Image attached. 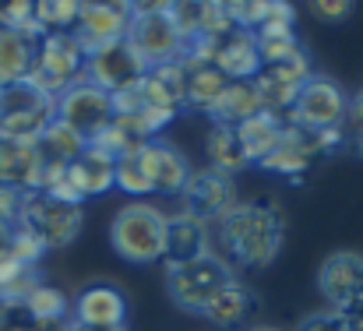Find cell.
I'll return each instance as SVG.
<instances>
[{
  "mask_svg": "<svg viewBox=\"0 0 363 331\" xmlns=\"http://www.w3.org/2000/svg\"><path fill=\"white\" fill-rule=\"evenodd\" d=\"M11 232H14V225H7V222H0V254L7 250V243H11Z\"/></svg>",
  "mask_w": 363,
  "mask_h": 331,
  "instance_id": "f35d334b",
  "label": "cell"
},
{
  "mask_svg": "<svg viewBox=\"0 0 363 331\" xmlns=\"http://www.w3.org/2000/svg\"><path fill=\"white\" fill-rule=\"evenodd\" d=\"M286 215L279 201L257 198L240 201L226 219H219V257L230 268H268L282 254Z\"/></svg>",
  "mask_w": 363,
  "mask_h": 331,
  "instance_id": "6da1fadb",
  "label": "cell"
},
{
  "mask_svg": "<svg viewBox=\"0 0 363 331\" xmlns=\"http://www.w3.org/2000/svg\"><path fill=\"white\" fill-rule=\"evenodd\" d=\"M14 225L35 232L46 250H57V247H67L78 236L82 205H67V201H57L43 191H32V194L21 198V215H18Z\"/></svg>",
  "mask_w": 363,
  "mask_h": 331,
  "instance_id": "ba28073f",
  "label": "cell"
},
{
  "mask_svg": "<svg viewBox=\"0 0 363 331\" xmlns=\"http://www.w3.org/2000/svg\"><path fill=\"white\" fill-rule=\"evenodd\" d=\"M307 11L318 21H346L353 14V0H311Z\"/></svg>",
  "mask_w": 363,
  "mask_h": 331,
  "instance_id": "d590c367",
  "label": "cell"
},
{
  "mask_svg": "<svg viewBox=\"0 0 363 331\" xmlns=\"http://www.w3.org/2000/svg\"><path fill=\"white\" fill-rule=\"evenodd\" d=\"M180 67L187 78V106L198 113H212V106L219 103V96L230 82L205 60H180Z\"/></svg>",
  "mask_w": 363,
  "mask_h": 331,
  "instance_id": "cb8c5ba5",
  "label": "cell"
},
{
  "mask_svg": "<svg viewBox=\"0 0 363 331\" xmlns=\"http://www.w3.org/2000/svg\"><path fill=\"white\" fill-rule=\"evenodd\" d=\"M78 14H82L78 0H39L35 4V25H39L43 35H50V32H74Z\"/></svg>",
  "mask_w": 363,
  "mask_h": 331,
  "instance_id": "4dcf8cb0",
  "label": "cell"
},
{
  "mask_svg": "<svg viewBox=\"0 0 363 331\" xmlns=\"http://www.w3.org/2000/svg\"><path fill=\"white\" fill-rule=\"evenodd\" d=\"M21 310H25L35 325H46V321H64L71 307H67V296H64L60 289L39 282V286L28 293V300L21 303Z\"/></svg>",
  "mask_w": 363,
  "mask_h": 331,
  "instance_id": "f546056e",
  "label": "cell"
},
{
  "mask_svg": "<svg viewBox=\"0 0 363 331\" xmlns=\"http://www.w3.org/2000/svg\"><path fill=\"white\" fill-rule=\"evenodd\" d=\"M257 113H264V106H261V99L254 92V82H230L208 116L219 127H240L243 120H250Z\"/></svg>",
  "mask_w": 363,
  "mask_h": 331,
  "instance_id": "484cf974",
  "label": "cell"
},
{
  "mask_svg": "<svg viewBox=\"0 0 363 331\" xmlns=\"http://www.w3.org/2000/svg\"><path fill=\"white\" fill-rule=\"evenodd\" d=\"M250 314H254V293L233 275V279L212 296V303L205 307L201 318H208V321L219 325V328H233V325H240L243 318H250Z\"/></svg>",
  "mask_w": 363,
  "mask_h": 331,
  "instance_id": "d4e9b609",
  "label": "cell"
},
{
  "mask_svg": "<svg viewBox=\"0 0 363 331\" xmlns=\"http://www.w3.org/2000/svg\"><path fill=\"white\" fill-rule=\"evenodd\" d=\"M353 145H357V155L363 159V134H357V141H353Z\"/></svg>",
  "mask_w": 363,
  "mask_h": 331,
  "instance_id": "b9f144b4",
  "label": "cell"
},
{
  "mask_svg": "<svg viewBox=\"0 0 363 331\" xmlns=\"http://www.w3.org/2000/svg\"><path fill=\"white\" fill-rule=\"evenodd\" d=\"M57 120V99L21 82L0 92V138L39 141V134Z\"/></svg>",
  "mask_w": 363,
  "mask_h": 331,
  "instance_id": "8992f818",
  "label": "cell"
},
{
  "mask_svg": "<svg viewBox=\"0 0 363 331\" xmlns=\"http://www.w3.org/2000/svg\"><path fill=\"white\" fill-rule=\"evenodd\" d=\"M21 191H11V187H0V222L14 225L18 215H21Z\"/></svg>",
  "mask_w": 363,
  "mask_h": 331,
  "instance_id": "8d00e7d4",
  "label": "cell"
},
{
  "mask_svg": "<svg viewBox=\"0 0 363 331\" xmlns=\"http://www.w3.org/2000/svg\"><path fill=\"white\" fill-rule=\"evenodd\" d=\"M123 318H127V300L117 286H106V282L82 289L74 303L78 328H123Z\"/></svg>",
  "mask_w": 363,
  "mask_h": 331,
  "instance_id": "d6986e66",
  "label": "cell"
},
{
  "mask_svg": "<svg viewBox=\"0 0 363 331\" xmlns=\"http://www.w3.org/2000/svg\"><path fill=\"white\" fill-rule=\"evenodd\" d=\"M233 279L230 264L219 254H205L198 261H184V264H169L166 268V289L169 300L187 310V314H205V307L212 303V296Z\"/></svg>",
  "mask_w": 363,
  "mask_h": 331,
  "instance_id": "5b68a950",
  "label": "cell"
},
{
  "mask_svg": "<svg viewBox=\"0 0 363 331\" xmlns=\"http://www.w3.org/2000/svg\"><path fill=\"white\" fill-rule=\"evenodd\" d=\"M226 11H230L237 28L257 32L268 21V14L275 11V0H233V4H226Z\"/></svg>",
  "mask_w": 363,
  "mask_h": 331,
  "instance_id": "1f68e13d",
  "label": "cell"
},
{
  "mask_svg": "<svg viewBox=\"0 0 363 331\" xmlns=\"http://www.w3.org/2000/svg\"><path fill=\"white\" fill-rule=\"evenodd\" d=\"M85 82V50L71 32H50L35 46V60L28 71V85L46 96H64L71 85Z\"/></svg>",
  "mask_w": 363,
  "mask_h": 331,
  "instance_id": "3957f363",
  "label": "cell"
},
{
  "mask_svg": "<svg viewBox=\"0 0 363 331\" xmlns=\"http://www.w3.org/2000/svg\"><path fill=\"white\" fill-rule=\"evenodd\" d=\"M314 78V71H311V60H307V53L303 50H296L293 57H286V60H279V64H268V67H261V74L254 78V92H257V99H261V106L268 113H279L293 106V99H296V92L307 85Z\"/></svg>",
  "mask_w": 363,
  "mask_h": 331,
  "instance_id": "8fae6325",
  "label": "cell"
},
{
  "mask_svg": "<svg viewBox=\"0 0 363 331\" xmlns=\"http://www.w3.org/2000/svg\"><path fill=\"white\" fill-rule=\"evenodd\" d=\"M205 152H208V159H212V169H219V173H226V176H233V173H240L243 166H250L233 127L212 123V130H208V138H205Z\"/></svg>",
  "mask_w": 363,
  "mask_h": 331,
  "instance_id": "f1b7e54d",
  "label": "cell"
},
{
  "mask_svg": "<svg viewBox=\"0 0 363 331\" xmlns=\"http://www.w3.org/2000/svg\"><path fill=\"white\" fill-rule=\"evenodd\" d=\"M138 162L152 184V194H180L191 180V166L184 152L166 141H145L138 148Z\"/></svg>",
  "mask_w": 363,
  "mask_h": 331,
  "instance_id": "9a60e30c",
  "label": "cell"
},
{
  "mask_svg": "<svg viewBox=\"0 0 363 331\" xmlns=\"http://www.w3.org/2000/svg\"><path fill=\"white\" fill-rule=\"evenodd\" d=\"M71 331H123V328H78V325H71Z\"/></svg>",
  "mask_w": 363,
  "mask_h": 331,
  "instance_id": "ab89813d",
  "label": "cell"
},
{
  "mask_svg": "<svg viewBox=\"0 0 363 331\" xmlns=\"http://www.w3.org/2000/svg\"><path fill=\"white\" fill-rule=\"evenodd\" d=\"M35 46H39V35L0 28V92L28 82V71H32V60H35Z\"/></svg>",
  "mask_w": 363,
  "mask_h": 331,
  "instance_id": "7402d4cb",
  "label": "cell"
},
{
  "mask_svg": "<svg viewBox=\"0 0 363 331\" xmlns=\"http://www.w3.org/2000/svg\"><path fill=\"white\" fill-rule=\"evenodd\" d=\"M318 293L328 307H353L363 303V254L360 250H335L318 268Z\"/></svg>",
  "mask_w": 363,
  "mask_h": 331,
  "instance_id": "4fadbf2b",
  "label": "cell"
},
{
  "mask_svg": "<svg viewBox=\"0 0 363 331\" xmlns=\"http://www.w3.org/2000/svg\"><path fill=\"white\" fill-rule=\"evenodd\" d=\"M346 120L353 123V130H357V134H363V89L350 99V113H346Z\"/></svg>",
  "mask_w": 363,
  "mask_h": 331,
  "instance_id": "74e56055",
  "label": "cell"
},
{
  "mask_svg": "<svg viewBox=\"0 0 363 331\" xmlns=\"http://www.w3.org/2000/svg\"><path fill=\"white\" fill-rule=\"evenodd\" d=\"M39 152H43V159L46 162H60V166H67V162H74L85 148H89V141L78 134V130H71L64 120H53L43 134H39Z\"/></svg>",
  "mask_w": 363,
  "mask_h": 331,
  "instance_id": "83f0119b",
  "label": "cell"
},
{
  "mask_svg": "<svg viewBox=\"0 0 363 331\" xmlns=\"http://www.w3.org/2000/svg\"><path fill=\"white\" fill-rule=\"evenodd\" d=\"M145 74H148V64L138 57V50L127 39L96 46L85 53V82L99 85L110 96H123V92L138 89V82Z\"/></svg>",
  "mask_w": 363,
  "mask_h": 331,
  "instance_id": "9c48e42d",
  "label": "cell"
},
{
  "mask_svg": "<svg viewBox=\"0 0 363 331\" xmlns=\"http://www.w3.org/2000/svg\"><path fill=\"white\" fill-rule=\"evenodd\" d=\"M247 331H282V328H272V325H254V328H247Z\"/></svg>",
  "mask_w": 363,
  "mask_h": 331,
  "instance_id": "60d3db41",
  "label": "cell"
},
{
  "mask_svg": "<svg viewBox=\"0 0 363 331\" xmlns=\"http://www.w3.org/2000/svg\"><path fill=\"white\" fill-rule=\"evenodd\" d=\"M67 184H71V191H74L78 201L106 194L113 187V159L89 145L74 162H67Z\"/></svg>",
  "mask_w": 363,
  "mask_h": 331,
  "instance_id": "44dd1931",
  "label": "cell"
},
{
  "mask_svg": "<svg viewBox=\"0 0 363 331\" xmlns=\"http://www.w3.org/2000/svg\"><path fill=\"white\" fill-rule=\"evenodd\" d=\"M127 43L138 50V57L148 67L177 64L184 57V35L169 18V4H138L130 11Z\"/></svg>",
  "mask_w": 363,
  "mask_h": 331,
  "instance_id": "277c9868",
  "label": "cell"
},
{
  "mask_svg": "<svg viewBox=\"0 0 363 331\" xmlns=\"http://www.w3.org/2000/svg\"><path fill=\"white\" fill-rule=\"evenodd\" d=\"M169 215L148 201H127L110 222V243L130 264H155L166 257Z\"/></svg>",
  "mask_w": 363,
  "mask_h": 331,
  "instance_id": "7a4b0ae2",
  "label": "cell"
},
{
  "mask_svg": "<svg viewBox=\"0 0 363 331\" xmlns=\"http://www.w3.org/2000/svg\"><path fill=\"white\" fill-rule=\"evenodd\" d=\"M237 130V141H240L243 155H247V162L254 166H261L275 148H279V141H282V130H286V123H279V116L275 113H257V116H250V120H243L240 127H233Z\"/></svg>",
  "mask_w": 363,
  "mask_h": 331,
  "instance_id": "603a6c76",
  "label": "cell"
},
{
  "mask_svg": "<svg viewBox=\"0 0 363 331\" xmlns=\"http://www.w3.org/2000/svg\"><path fill=\"white\" fill-rule=\"evenodd\" d=\"M134 92H138L141 103L177 116V113L187 106V78H184L180 60L177 64H162V67H148V74L138 82Z\"/></svg>",
  "mask_w": 363,
  "mask_h": 331,
  "instance_id": "ffe728a7",
  "label": "cell"
},
{
  "mask_svg": "<svg viewBox=\"0 0 363 331\" xmlns=\"http://www.w3.org/2000/svg\"><path fill=\"white\" fill-rule=\"evenodd\" d=\"M43 169H46V159L35 141L0 138V187L32 194L43 184Z\"/></svg>",
  "mask_w": 363,
  "mask_h": 331,
  "instance_id": "2e32d148",
  "label": "cell"
},
{
  "mask_svg": "<svg viewBox=\"0 0 363 331\" xmlns=\"http://www.w3.org/2000/svg\"><path fill=\"white\" fill-rule=\"evenodd\" d=\"M0 28H14V32H28V35H39V25H35V4L32 0H7L0 4Z\"/></svg>",
  "mask_w": 363,
  "mask_h": 331,
  "instance_id": "d6a6232c",
  "label": "cell"
},
{
  "mask_svg": "<svg viewBox=\"0 0 363 331\" xmlns=\"http://www.w3.org/2000/svg\"><path fill=\"white\" fill-rule=\"evenodd\" d=\"M35 286H39V271L4 250L0 254V307H21Z\"/></svg>",
  "mask_w": 363,
  "mask_h": 331,
  "instance_id": "4316f807",
  "label": "cell"
},
{
  "mask_svg": "<svg viewBox=\"0 0 363 331\" xmlns=\"http://www.w3.org/2000/svg\"><path fill=\"white\" fill-rule=\"evenodd\" d=\"M180 194H184V212L198 215V219L208 222V225L226 219L240 205L233 176H226V173H219L212 166L201 169V173H191V180H187V187Z\"/></svg>",
  "mask_w": 363,
  "mask_h": 331,
  "instance_id": "7c38bea8",
  "label": "cell"
},
{
  "mask_svg": "<svg viewBox=\"0 0 363 331\" xmlns=\"http://www.w3.org/2000/svg\"><path fill=\"white\" fill-rule=\"evenodd\" d=\"M350 113V96L342 92L339 82L325 78V74H314L293 99L289 106V123L300 127V130H342V120Z\"/></svg>",
  "mask_w": 363,
  "mask_h": 331,
  "instance_id": "52a82bcc",
  "label": "cell"
},
{
  "mask_svg": "<svg viewBox=\"0 0 363 331\" xmlns=\"http://www.w3.org/2000/svg\"><path fill=\"white\" fill-rule=\"evenodd\" d=\"M7 254L11 257H18L21 264H39V257L46 254V247H43V240L35 236V232H28V229H21V225H14V232H11V243H7Z\"/></svg>",
  "mask_w": 363,
  "mask_h": 331,
  "instance_id": "836d02e7",
  "label": "cell"
},
{
  "mask_svg": "<svg viewBox=\"0 0 363 331\" xmlns=\"http://www.w3.org/2000/svg\"><path fill=\"white\" fill-rule=\"evenodd\" d=\"M296 331H350V321H346V314H342V310L325 307V310L311 314L307 321H300V328Z\"/></svg>",
  "mask_w": 363,
  "mask_h": 331,
  "instance_id": "e575fe53",
  "label": "cell"
},
{
  "mask_svg": "<svg viewBox=\"0 0 363 331\" xmlns=\"http://www.w3.org/2000/svg\"><path fill=\"white\" fill-rule=\"evenodd\" d=\"M130 4H82V14H78V25H74V39L78 46L89 53L96 46H106V43H117L127 39V28H130Z\"/></svg>",
  "mask_w": 363,
  "mask_h": 331,
  "instance_id": "5bb4252c",
  "label": "cell"
},
{
  "mask_svg": "<svg viewBox=\"0 0 363 331\" xmlns=\"http://www.w3.org/2000/svg\"><path fill=\"white\" fill-rule=\"evenodd\" d=\"M212 67L226 78V82H254L261 74V53H257V39L247 28L226 32L216 46H212Z\"/></svg>",
  "mask_w": 363,
  "mask_h": 331,
  "instance_id": "e0dca14e",
  "label": "cell"
},
{
  "mask_svg": "<svg viewBox=\"0 0 363 331\" xmlns=\"http://www.w3.org/2000/svg\"><path fill=\"white\" fill-rule=\"evenodd\" d=\"M57 120H64L85 141H92L113 123V96L92 82H78L64 96H57Z\"/></svg>",
  "mask_w": 363,
  "mask_h": 331,
  "instance_id": "30bf717a",
  "label": "cell"
},
{
  "mask_svg": "<svg viewBox=\"0 0 363 331\" xmlns=\"http://www.w3.org/2000/svg\"><path fill=\"white\" fill-rule=\"evenodd\" d=\"M212 250V229L208 222H201L191 212H177L169 215V229H166V268L169 264H184V261H198Z\"/></svg>",
  "mask_w": 363,
  "mask_h": 331,
  "instance_id": "ac0fdd59",
  "label": "cell"
}]
</instances>
